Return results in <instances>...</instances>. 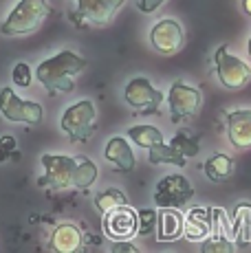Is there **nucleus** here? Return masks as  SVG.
Segmentation results:
<instances>
[{"label":"nucleus","mask_w":251,"mask_h":253,"mask_svg":"<svg viewBox=\"0 0 251 253\" xmlns=\"http://www.w3.org/2000/svg\"><path fill=\"white\" fill-rule=\"evenodd\" d=\"M44 174L38 178V187L49 189H88L97 181V165L86 157H66V154H42Z\"/></svg>","instance_id":"nucleus-1"},{"label":"nucleus","mask_w":251,"mask_h":253,"mask_svg":"<svg viewBox=\"0 0 251 253\" xmlns=\"http://www.w3.org/2000/svg\"><path fill=\"white\" fill-rule=\"evenodd\" d=\"M86 69V60L73 51H60L57 55L40 62L36 77L49 95L55 92H71L75 88V77Z\"/></svg>","instance_id":"nucleus-2"},{"label":"nucleus","mask_w":251,"mask_h":253,"mask_svg":"<svg viewBox=\"0 0 251 253\" xmlns=\"http://www.w3.org/2000/svg\"><path fill=\"white\" fill-rule=\"evenodd\" d=\"M51 13V7L46 0H18V4L11 9L4 22L0 24L2 36H27L40 29V24Z\"/></svg>","instance_id":"nucleus-3"},{"label":"nucleus","mask_w":251,"mask_h":253,"mask_svg":"<svg viewBox=\"0 0 251 253\" xmlns=\"http://www.w3.org/2000/svg\"><path fill=\"white\" fill-rule=\"evenodd\" d=\"M95 124H97V110L90 99L75 101L73 106L64 110L60 119V128L73 143H84L95 134Z\"/></svg>","instance_id":"nucleus-4"},{"label":"nucleus","mask_w":251,"mask_h":253,"mask_svg":"<svg viewBox=\"0 0 251 253\" xmlns=\"http://www.w3.org/2000/svg\"><path fill=\"white\" fill-rule=\"evenodd\" d=\"M126 0H73L69 20L75 27H106L113 22Z\"/></svg>","instance_id":"nucleus-5"},{"label":"nucleus","mask_w":251,"mask_h":253,"mask_svg":"<svg viewBox=\"0 0 251 253\" xmlns=\"http://www.w3.org/2000/svg\"><path fill=\"white\" fill-rule=\"evenodd\" d=\"M214 66H216V77L218 82L229 90H238L249 84L251 80V66L243 62L240 57L231 55L227 44L218 46L214 53Z\"/></svg>","instance_id":"nucleus-6"},{"label":"nucleus","mask_w":251,"mask_h":253,"mask_svg":"<svg viewBox=\"0 0 251 253\" xmlns=\"http://www.w3.org/2000/svg\"><path fill=\"white\" fill-rule=\"evenodd\" d=\"M124 99L130 108L139 110V115H157L166 95L154 88L148 77H132L124 88Z\"/></svg>","instance_id":"nucleus-7"},{"label":"nucleus","mask_w":251,"mask_h":253,"mask_svg":"<svg viewBox=\"0 0 251 253\" xmlns=\"http://www.w3.org/2000/svg\"><path fill=\"white\" fill-rule=\"evenodd\" d=\"M203 104V95L199 88L185 84L183 80H176L170 86L167 92V106H170V119L172 124H181V121L190 119L199 113Z\"/></svg>","instance_id":"nucleus-8"},{"label":"nucleus","mask_w":251,"mask_h":253,"mask_svg":"<svg viewBox=\"0 0 251 253\" xmlns=\"http://www.w3.org/2000/svg\"><path fill=\"white\" fill-rule=\"evenodd\" d=\"M194 196V187L183 174H167L154 187V203L157 207L183 209Z\"/></svg>","instance_id":"nucleus-9"},{"label":"nucleus","mask_w":251,"mask_h":253,"mask_svg":"<svg viewBox=\"0 0 251 253\" xmlns=\"http://www.w3.org/2000/svg\"><path fill=\"white\" fill-rule=\"evenodd\" d=\"M0 113L9 121H20V124L38 126L44 117V110L38 101H25L16 95L9 86L0 90Z\"/></svg>","instance_id":"nucleus-10"},{"label":"nucleus","mask_w":251,"mask_h":253,"mask_svg":"<svg viewBox=\"0 0 251 253\" xmlns=\"http://www.w3.org/2000/svg\"><path fill=\"white\" fill-rule=\"evenodd\" d=\"M137 227L139 216L132 207H128V203L104 213V231L110 240H130L137 236Z\"/></svg>","instance_id":"nucleus-11"},{"label":"nucleus","mask_w":251,"mask_h":253,"mask_svg":"<svg viewBox=\"0 0 251 253\" xmlns=\"http://www.w3.org/2000/svg\"><path fill=\"white\" fill-rule=\"evenodd\" d=\"M183 40H185L183 24L174 18H163L150 29V44L154 51L163 53V55L176 53L183 46Z\"/></svg>","instance_id":"nucleus-12"},{"label":"nucleus","mask_w":251,"mask_h":253,"mask_svg":"<svg viewBox=\"0 0 251 253\" xmlns=\"http://www.w3.org/2000/svg\"><path fill=\"white\" fill-rule=\"evenodd\" d=\"M227 121V134L234 148H251V110H231L225 117Z\"/></svg>","instance_id":"nucleus-13"},{"label":"nucleus","mask_w":251,"mask_h":253,"mask_svg":"<svg viewBox=\"0 0 251 253\" xmlns=\"http://www.w3.org/2000/svg\"><path fill=\"white\" fill-rule=\"evenodd\" d=\"M104 157L108 163H113V168L122 174H128L134 169L137 165V159H134V152L130 148V143L124 137H113L106 143L104 150Z\"/></svg>","instance_id":"nucleus-14"},{"label":"nucleus","mask_w":251,"mask_h":253,"mask_svg":"<svg viewBox=\"0 0 251 253\" xmlns=\"http://www.w3.org/2000/svg\"><path fill=\"white\" fill-rule=\"evenodd\" d=\"M211 233V211L205 207H194L187 211L183 222V236L190 242H201Z\"/></svg>","instance_id":"nucleus-15"},{"label":"nucleus","mask_w":251,"mask_h":253,"mask_svg":"<svg viewBox=\"0 0 251 253\" xmlns=\"http://www.w3.org/2000/svg\"><path fill=\"white\" fill-rule=\"evenodd\" d=\"M84 247V233L73 222H62L51 236V249L57 253H75Z\"/></svg>","instance_id":"nucleus-16"},{"label":"nucleus","mask_w":251,"mask_h":253,"mask_svg":"<svg viewBox=\"0 0 251 253\" xmlns=\"http://www.w3.org/2000/svg\"><path fill=\"white\" fill-rule=\"evenodd\" d=\"M183 222L185 218L174 207H161L157 213V240L159 242H174L183 236Z\"/></svg>","instance_id":"nucleus-17"},{"label":"nucleus","mask_w":251,"mask_h":253,"mask_svg":"<svg viewBox=\"0 0 251 253\" xmlns=\"http://www.w3.org/2000/svg\"><path fill=\"white\" fill-rule=\"evenodd\" d=\"M236 165L227 154H211L205 163H203V174L209 178L211 183H225L234 176Z\"/></svg>","instance_id":"nucleus-18"},{"label":"nucleus","mask_w":251,"mask_h":253,"mask_svg":"<svg viewBox=\"0 0 251 253\" xmlns=\"http://www.w3.org/2000/svg\"><path fill=\"white\" fill-rule=\"evenodd\" d=\"M148 163L150 165L170 163V165H176V168H183V165H185V157L178 154L170 143L161 141V143H154L152 148H148Z\"/></svg>","instance_id":"nucleus-19"},{"label":"nucleus","mask_w":251,"mask_h":253,"mask_svg":"<svg viewBox=\"0 0 251 253\" xmlns=\"http://www.w3.org/2000/svg\"><path fill=\"white\" fill-rule=\"evenodd\" d=\"M128 137L132 143H137L139 148H152L154 143H161L163 141V132L157 128V126H132V128H128Z\"/></svg>","instance_id":"nucleus-20"},{"label":"nucleus","mask_w":251,"mask_h":253,"mask_svg":"<svg viewBox=\"0 0 251 253\" xmlns=\"http://www.w3.org/2000/svg\"><path fill=\"white\" fill-rule=\"evenodd\" d=\"M170 145L176 150L178 154H183L185 159L196 157L201 150V137L199 134H192L190 130H178V132L172 137Z\"/></svg>","instance_id":"nucleus-21"},{"label":"nucleus","mask_w":251,"mask_h":253,"mask_svg":"<svg viewBox=\"0 0 251 253\" xmlns=\"http://www.w3.org/2000/svg\"><path fill=\"white\" fill-rule=\"evenodd\" d=\"M231 229L240 236V240H251V205L249 203H240L234 211V225Z\"/></svg>","instance_id":"nucleus-22"},{"label":"nucleus","mask_w":251,"mask_h":253,"mask_svg":"<svg viewBox=\"0 0 251 253\" xmlns=\"http://www.w3.org/2000/svg\"><path fill=\"white\" fill-rule=\"evenodd\" d=\"M126 203H128L126 194L122 192V189H115V187L104 189L101 194L95 196V207H97L101 213L110 211V209H115V207H119V205H126Z\"/></svg>","instance_id":"nucleus-23"},{"label":"nucleus","mask_w":251,"mask_h":253,"mask_svg":"<svg viewBox=\"0 0 251 253\" xmlns=\"http://www.w3.org/2000/svg\"><path fill=\"white\" fill-rule=\"evenodd\" d=\"M137 216H139L137 233L148 236V233L157 231V211L154 209H141V211H137Z\"/></svg>","instance_id":"nucleus-24"},{"label":"nucleus","mask_w":251,"mask_h":253,"mask_svg":"<svg viewBox=\"0 0 251 253\" xmlns=\"http://www.w3.org/2000/svg\"><path fill=\"white\" fill-rule=\"evenodd\" d=\"M11 80L16 82V86H20V88H29L31 82H33L31 66L25 64V62H18V64L13 66V71H11Z\"/></svg>","instance_id":"nucleus-25"},{"label":"nucleus","mask_w":251,"mask_h":253,"mask_svg":"<svg viewBox=\"0 0 251 253\" xmlns=\"http://www.w3.org/2000/svg\"><path fill=\"white\" fill-rule=\"evenodd\" d=\"M16 148H18V143H16V139H13L11 134H4V137H0V163L13 161V159L20 157Z\"/></svg>","instance_id":"nucleus-26"},{"label":"nucleus","mask_w":251,"mask_h":253,"mask_svg":"<svg viewBox=\"0 0 251 253\" xmlns=\"http://www.w3.org/2000/svg\"><path fill=\"white\" fill-rule=\"evenodd\" d=\"M166 0H139V11L141 13H154Z\"/></svg>","instance_id":"nucleus-27"},{"label":"nucleus","mask_w":251,"mask_h":253,"mask_svg":"<svg viewBox=\"0 0 251 253\" xmlns=\"http://www.w3.org/2000/svg\"><path fill=\"white\" fill-rule=\"evenodd\" d=\"M113 251H115V253H119V251L137 253V247H132V245H130V242H126V240H115V245H113Z\"/></svg>","instance_id":"nucleus-28"},{"label":"nucleus","mask_w":251,"mask_h":253,"mask_svg":"<svg viewBox=\"0 0 251 253\" xmlns=\"http://www.w3.org/2000/svg\"><path fill=\"white\" fill-rule=\"evenodd\" d=\"M243 9H245V13L251 16V0H243Z\"/></svg>","instance_id":"nucleus-29"},{"label":"nucleus","mask_w":251,"mask_h":253,"mask_svg":"<svg viewBox=\"0 0 251 253\" xmlns=\"http://www.w3.org/2000/svg\"><path fill=\"white\" fill-rule=\"evenodd\" d=\"M247 51H249V57H251V38H249V44H247Z\"/></svg>","instance_id":"nucleus-30"}]
</instances>
